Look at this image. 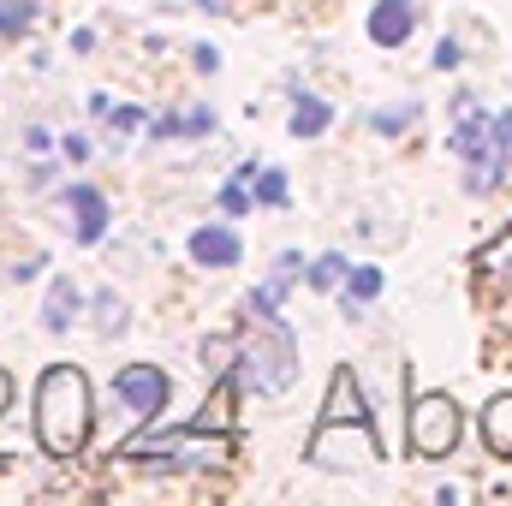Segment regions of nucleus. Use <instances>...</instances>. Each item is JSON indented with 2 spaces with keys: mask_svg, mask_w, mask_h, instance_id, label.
Segmentation results:
<instances>
[{
  "mask_svg": "<svg viewBox=\"0 0 512 506\" xmlns=\"http://www.w3.org/2000/svg\"><path fill=\"white\" fill-rule=\"evenodd\" d=\"M36 429H42V447L54 459L78 453L84 447V429H90V393L78 370H48L42 376V411H36Z\"/></svg>",
  "mask_w": 512,
  "mask_h": 506,
  "instance_id": "obj_2",
  "label": "nucleus"
},
{
  "mask_svg": "<svg viewBox=\"0 0 512 506\" xmlns=\"http://www.w3.org/2000/svg\"><path fill=\"white\" fill-rule=\"evenodd\" d=\"M256 179V167H251ZM256 203H268V209H280L286 203V173H274V167H262V179H256Z\"/></svg>",
  "mask_w": 512,
  "mask_h": 506,
  "instance_id": "obj_15",
  "label": "nucleus"
},
{
  "mask_svg": "<svg viewBox=\"0 0 512 506\" xmlns=\"http://www.w3.org/2000/svg\"><path fill=\"white\" fill-rule=\"evenodd\" d=\"M298 280V256L286 251L280 262H274V274L262 280V292H251V316H274L280 310V298H286V286Z\"/></svg>",
  "mask_w": 512,
  "mask_h": 506,
  "instance_id": "obj_8",
  "label": "nucleus"
},
{
  "mask_svg": "<svg viewBox=\"0 0 512 506\" xmlns=\"http://www.w3.org/2000/svg\"><path fill=\"white\" fill-rule=\"evenodd\" d=\"M66 209H72V233H78L84 245H96V239H102V227H108V203H102V191L72 185V191H66Z\"/></svg>",
  "mask_w": 512,
  "mask_h": 506,
  "instance_id": "obj_6",
  "label": "nucleus"
},
{
  "mask_svg": "<svg viewBox=\"0 0 512 506\" xmlns=\"http://www.w3.org/2000/svg\"><path fill=\"white\" fill-rule=\"evenodd\" d=\"M161 137H203V131H215V114H203V108H197V114H179V120H161Z\"/></svg>",
  "mask_w": 512,
  "mask_h": 506,
  "instance_id": "obj_13",
  "label": "nucleus"
},
{
  "mask_svg": "<svg viewBox=\"0 0 512 506\" xmlns=\"http://www.w3.org/2000/svg\"><path fill=\"white\" fill-rule=\"evenodd\" d=\"M340 280H346V304H352V298H358V304L382 298V268H346Z\"/></svg>",
  "mask_w": 512,
  "mask_h": 506,
  "instance_id": "obj_11",
  "label": "nucleus"
},
{
  "mask_svg": "<svg viewBox=\"0 0 512 506\" xmlns=\"http://www.w3.org/2000/svg\"><path fill=\"white\" fill-rule=\"evenodd\" d=\"M405 120H417V102H405L399 114L387 108V114H376V131H405Z\"/></svg>",
  "mask_w": 512,
  "mask_h": 506,
  "instance_id": "obj_19",
  "label": "nucleus"
},
{
  "mask_svg": "<svg viewBox=\"0 0 512 506\" xmlns=\"http://www.w3.org/2000/svg\"><path fill=\"white\" fill-rule=\"evenodd\" d=\"M453 155L471 173V191H495L512 173V114H489L471 96L459 102V126H453Z\"/></svg>",
  "mask_w": 512,
  "mask_h": 506,
  "instance_id": "obj_1",
  "label": "nucleus"
},
{
  "mask_svg": "<svg viewBox=\"0 0 512 506\" xmlns=\"http://www.w3.org/2000/svg\"><path fill=\"white\" fill-rule=\"evenodd\" d=\"M221 209H227V215H245V209H251V197H245V167H239V179L221 191Z\"/></svg>",
  "mask_w": 512,
  "mask_h": 506,
  "instance_id": "obj_18",
  "label": "nucleus"
},
{
  "mask_svg": "<svg viewBox=\"0 0 512 506\" xmlns=\"http://www.w3.org/2000/svg\"><path fill=\"white\" fill-rule=\"evenodd\" d=\"M256 322H262V340L239 352V381L251 393H280L298 376V346H292V334H286L280 316H256Z\"/></svg>",
  "mask_w": 512,
  "mask_h": 506,
  "instance_id": "obj_3",
  "label": "nucleus"
},
{
  "mask_svg": "<svg viewBox=\"0 0 512 506\" xmlns=\"http://www.w3.org/2000/svg\"><path fill=\"white\" fill-rule=\"evenodd\" d=\"M411 441H417L423 453H447V447L459 441V411H453L447 399H423L417 417H411Z\"/></svg>",
  "mask_w": 512,
  "mask_h": 506,
  "instance_id": "obj_5",
  "label": "nucleus"
},
{
  "mask_svg": "<svg viewBox=\"0 0 512 506\" xmlns=\"http://www.w3.org/2000/svg\"><path fill=\"white\" fill-rule=\"evenodd\" d=\"M72 316H78V286H72V280H54V292H48V316H42V322L60 334Z\"/></svg>",
  "mask_w": 512,
  "mask_h": 506,
  "instance_id": "obj_10",
  "label": "nucleus"
},
{
  "mask_svg": "<svg viewBox=\"0 0 512 506\" xmlns=\"http://www.w3.org/2000/svg\"><path fill=\"white\" fill-rule=\"evenodd\" d=\"M292 131H298V137H322V131H328V102H316V96H298Z\"/></svg>",
  "mask_w": 512,
  "mask_h": 506,
  "instance_id": "obj_12",
  "label": "nucleus"
},
{
  "mask_svg": "<svg viewBox=\"0 0 512 506\" xmlns=\"http://www.w3.org/2000/svg\"><path fill=\"white\" fill-rule=\"evenodd\" d=\"M489 441H495L501 453H512V399L489 405Z\"/></svg>",
  "mask_w": 512,
  "mask_h": 506,
  "instance_id": "obj_16",
  "label": "nucleus"
},
{
  "mask_svg": "<svg viewBox=\"0 0 512 506\" xmlns=\"http://www.w3.org/2000/svg\"><path fill=\"white\" fill-rule=\"evenodd\" d=\"M30 18H36V0H0V36L30 30Z\"/></svg>",
  "mask_w": 512,
  "mask_h": 506,
  "instance_id": "obj_14",
  "label": "nucleus"
},
{
  "mask_svg": "<svg viewBox=\"0 0 512 506\" xmlns=\"http://www.w3.org/2000/svg\"><path fill=\"white\" fill-rule=\"evenodd\" d=\"M203 6H215V0H203Z\"/></svg>",
  "mask_w": 512,
  "mask_h": 506,
  "instance_id": "obj_20",
  "label": "nucleus"
},
{
  "mask_svg": "<svg viewBox=\"0 0 512 506\" xmlns=\"http://www.w3.org/2000/svg\"><path fill=\"white\" fill-rule=\"evenodd\" d=\"M370 36L393 48V42H405L411 36V0H382L376 12H370Z\"/></svg>",
  "mask_w": 512,
  "mask_h": 506,
  "instance_id": "obj_9",
  "label": "nucleus"
},
{
  "mask_svg": "<svg viewBox=\"0 0 512 506\" xmlns=\"http://www.w3.org/2000/svg\"><path fill=\"white\" fill-rule=\"evenodd\" d=\"M239 251H245V245H239L233 227H197V233H191V256H197L203 268H233Z\"/></svg>",
  "mask_w": 512,
  "mask_h": 506,
  "instance_id": "obj_7",
  "label": "nucleus"
},
{
  "mask_svg": "<svg viewBox=\"0 0 512 506\" xmlns=\"http://www.w3.org/2000/svg\"><path fill=\"white\" fill-rule=\"evenodd\" d=\"M114 393L126 399L137 417H155V411L167 405V376H161L155 364H126V370L114 376Z\"/></svg>",
  "mask_w": 512,
  "mask_h": 506,
  "instance_id": "obj_4",
  "label": "nucleus"
},
{
  "mask_svg": "<svg viewBox=\"0 0 512 506\" xmlns=\"http://www.w3.org/2000/svg\"><path fill=\"white\" fill-rule=\"evenodd\" d=\"M340 274H346V256H322L310 268V286H340Z\"/></svg>",
  "mask_w": 512,
  "mask_h": 506,
  "instance_id": "obj_17",
  "label": "nucleus"
}]
</instances>
